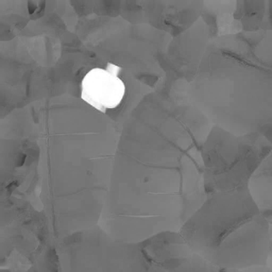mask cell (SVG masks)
<instances>
[{
	"instance_id": "5b68a950",
	"label": "cell",
	"mask_w": 272,
	"mask_h": 272,
	"mask_svg": "<svg viewBox=\"0 0 272 272\" xmlns=\"http://www.w3.org/2000/svg\"><path fill=\"white\" fill-rule=\"evenodd\" d=\"M193 253L168 272H227Z\"/></svg>"
},
{
	"instance_id": "8992f818",
	"label": "cell",
	"mask_w": 272,
	"mask_h": 272,
	"mask_svg": "<svg viewBox=\"0 0 272 272\" xmlns=\"http://www.w3.org/2000/svg\"><path fill=\"white\" fill-rule=\"evenodd\" d=\"M2 272H40L36 265L27 266L24 265H16L9 266L4 269H2Z\"/></svg>"
},
{
	"instance_id": "277c9868",
	"label": "cell",
	"mask_w": 272,
	"mask_h": 272,
	"mask_svg": "<svg viewBox=\"0 0 272 272\" xmlns=\"http://www.w3.org/2000/svg\"><path fill=\"white\" fill-rule=\"evenodd\" d=\"M250 191L268 224V256L272 261V150L253 176Z\"/></svg>"
},
{
	"instance_id": "52a82bcc",
	"label": "cell",
	"mask_w": 272,
	"mask_h": 272,
	"mask_svg": "<svg viewBox=\"0 0 272 272\" xmlns=\"http://www.w3.org/2000/svg\"><path fill=\"white\" fill-rule=\"evenodd\" d=\"M234 272H272V269L267 265H258L244 268Z\"/></svg>"
},
{
	"instance_id": "3957f363",
	"label": "cell",
	"mask_w": 272,
	"mask_h": 272,
	"mask_svg": "<svg viewBox=\"0 0 272 272\" xmlns=\"http://www.w3.org/2000/svg\"><path fill=\"white\" fill-rule=\"evenodd\" d=\"M120 70L111 63H108L106 70H92L83 80L81 98L103 113L107 108L117 107L126 92L123 81L118 77Z\"/></svg>"
},
{
	"instance_id": "6da1fadb",
	"label": "cell",
	"mask_w": 272,
	"mask_h": 272,
	"mask_svg": "<svg viewBox=\"0 0 272 272\" xmlns=\"http://www.w3.org/2000/svg\"><path fill=\"white\" fill-rule=\"evenodd\" d=\"M219 202L206 226L180 233L189 248L228 271L267 265L268 224L250 190L224 193Z\"/></svg>"
},
{
	"instance_id": "7a4b0ae2",
	"label": "cell",
	"mask_w": 272,
	"mask_h": 272,
	"mask_svg": "<svg viewBox=\"0 0 272 272\" xmlns=\"http://www.w3.org/2000/svg\"><path fill=\"white\" fill-rule=\"evenodd\" d=\"M221 186L224 193L250 190L253 176L272 150V144L258 132L220 133Z\"/></svg>"
}]
</instances>
